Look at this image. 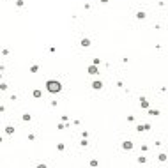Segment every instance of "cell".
I'll return each mask as SVG.
<instances>
[{"label": "cell", "instance_id": "6da1fadb", "mask_svg": "<svg viewBox=\"0 0 168 168\" xmlns=\"http://www.w3.org/2000/svg\"><path fill=\"white\" fill-rule=\"evenodd\" d=\"M48 90H50V92H58V90H60V83L50 80V81H48Z\"/></svg>", "mask_w": 168, "mask_h": 168}, {"label": "cell", "instance_id": "277c9868", "mask_svg": "<svg viewBox=\"0 0 168 168\" xmlns=\"http://www.w3.org/2000/svg\"><path fill=\"white\" fill-rule=\"evenodd\" d=\"M131 147H133V145H131V142H126V143H124V149H131Z\"/></svg>", "mask_w": 168, "mask_h": 168}, {"label": "cell", "instance_id": "7a4b0ae2", "mask_svg": "<svg viewBox=\"0 0 168 168\" xmlns=\"http://www.w3.org/2000/svg\"><path fill=\"white\" fill-rule=\"evenodd\" d=\"M89 73H90V75H96V73H97V67H96V66H90V67H89Z\"/></svg>", "mask_w": 168, "mask_h": 168}, {"label": "cell", "instance_id": "3957f363", "mask_svg": "<svg viewBox=\"0 0 168 168\" xmlns=\"http://www.w3.org/2000/svg\"><path fill=\"white\" fill-rule=\"evenodd\" d=\"M94 89H101V81H94Z\"/></svg>", "mask_w": 168, "mask_h": 168}]
</instances>
